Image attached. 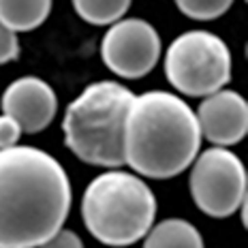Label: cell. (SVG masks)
Masks as SVG:
<instances>
[{"label": "cell", "instance_id": "obj_1", "mask_svg": "<svg viewBox=\"0 0 248 248\" xmlns=\"http://www.w3.org/2000/svg\"><path fill=\"white\" fill-rule=\"evenodd\" d=\"M71 210V182L51 154L32 146L0 150V248H39Z\"/></svg>", "mask_w": 248, "mask_h": 248}, {"label": "cell", "instance_id": "obj_2", "mask_svg": "<svg viewBox=\"0 0 248 248\" xmlns=\"http://www.w3.org/2000/svg\"><path fill=\"white\" fill-rule=\"evenodd\" d=\"M201 146L195 111L173 92L133 96L124 118L122 156L137 175L169 180L193 165Z\"/></svg>", "mask_w": 248, "mask_h": 248}, {"label": "cell", "instance_id": "obj_3", "mask_svg": "<svg viewBox=\"0 0 248 248\" xmlns=\"http://www.w3.org/2000/svg\"><path fill=\"white\" fill-rule=\"evenodd\" d=\"M156 197L139 175L107 169L86 186L81 218L94 240L124 248L141 240L154 225Z\"/></svg>", "mask_w": 248, "mask_h": 248}, {"label": "cell", "instance_id": "obj_4", "mask_svg": "<svg viewBox=\"0 0 248 248\" xmlns=\"http://www.w3.org/2000/svg\"><path fill=\"white\" fill-rule=\"evenodd\" d=\"M133 92L118 81H94L69 103L62 120L64 143L86 165L116 169L124 165L122 131Z\"/></svg>", "mask_w": 248, "mask_h": 248}, {"label": "cell", "instance_id": "obj_5", "mask_svg": "<svg viewBox=\"0 0 248 248\" xmlns=\"http://www.w3.org/2000/svg\"><path fill=\"white\" fill-rule=\"evenodd\" d=\"M165 75L186 96H208L231 81V51L218 34L188 30L165 54Z\"/></svg>", "mask_w": 248, "mask_h": 248}, {"label": "cell", "instance_id": "obj_6", "mask_svg": "<svg viewBox=\"0 0 248 248\" xmlns=\"http://www.w3.org/2000/svg\"><path fill=\"white\" fill-rule=\"evenodd\" d=\"M246 169L240 156L216 146L195 156L188 188L195 205L203 214L227 218L246 199Z\"/></svg>", "mask_w": 248, "mask_h": 248}, {"label": "cell", "instance_id": "obj_7", "mask_svg": "<svg viewBox=\"0 0 248 248\" xmlns=\"http://www.w3.org/2000/svg\"><path fill=\"white\" fill-rule=\"evenodd\" d=\"M103 64L124 79L146 77L161 58V37L150 22L139 17L118 19L101 41Z\"/></svg>", "mask_w": 248, "mask_h": 248}, {"label": "cell", "instance_id": "obj_8", "mask_svg": "<svg viewBox=\"0 0 248 248\" xmlns=\"http://www.w3.org/2000/svg\"><path fill=\"white\" fill-rule=\"evenodd\" d=\"M2 113L19 124L22 133L34 135L54 122L58 111V96L47 81L39 77H19L7 86L2 99Z\"/></svg>", "mask_w": 248, "mask_h": 248}, {"label": "cell", "instance_id": "obj_9", "mask_svg": "<svg viewBox=\"0 0 248 248\" xmlns=\"http://www.w3.org/2000/svg\"><path fill=\"white\" fill-rule=\"evenodd\" d=\"M201 137L218 148L240 143L248 133V103L235 90H218L208 94L197 109Z\"/></svg>", "mask_w": 248, "mask_h": 248}, {"label": "cell", "instance_id": "obj_10", "mask_svg": "<svg viewBox=\"0 0 248 248\" xmlns=\"http://www.w3.org/2000/svg\"><path fill=\"white\" fill-rule=\"evenodd\" d=\"M143 237V248H203L197 227L184 218H165L150 227Z\"/></svg>", "mask_w": 248, "mask_h": 248}, {"label": "cell", "instance_id": "obj_11", "mask_svg": "<svg viewBox=\"0 0 248 248\" xmlns=\"http://www.w3.org/2000/svg\"><path fill=\"white\" fill-rule=\"evenodd\" d=\"M51 0H0V24L13 32H30L47 19Z\"/></svg>", "mask_w": 248, "mask_h": 248}, {"label": "cell", "instance_id": "obj_12", "mask_svg": "<svg viewBox=\"0 0 248 248\" xmlns=\"http://www.w3.org/2000/svg\"><path fill=\"white\" fill-rule=\"evenodd\" d=\"M77 15L92 26H111L124 17L131 0H73Z\"/></svg>", "mask_w": 248, "mask_h": 248}, {"label": "cell", "instance_id": "obj_13", "mask_svg": "<svg viewBox=\"0 0 248 248\" xmlns=\"http://www.w3.org/2000/svg\"><path fill=\"white\" fill-rule=\"evenodd\" d=\"M175 4L186 17L210 22L229 11L233 0H175Z\"/></svg>", "mask_w": 248, "mask_h": 248}, {"label": "cell", "instance_id": "obj_14", "mask_svg": "<svg viewBox=\"0 0 248 248\" xmlns=\"http://www.w3.org/2000/svg\"><path fill=\"white\" fill-rule=\"evenodd\" d=\"M19 56V39L17 32L9 30L7 26L0 24V64L17 60Z\"/></svg>", "mask_w": 248, "mask_h": 248}, {"label": "cell", "instance_id": "obj_15", "mask_svg": "<svg viewBox=\"0 0 248 248\" xmlns=\"http://www.w3.org/2000/svg\"><path fill=\"white\" fill-rule=\"evenodd\" d=\"M19 137H22V128H19V124L15 122L11 116L2 113V116H0V150L17 146Z\"/></svg>", "mask_w": 248, "mask_h": 248}, {"label": "cell", "instance_id": "obj_16", "mask_svg": "<svg viewBox=\"0 0 248 248\" xmlns=\"http://www.w3.org/2000/svg\"><path fill=\"white\" fill-rule=\"evenodd\" d=\"M39 248H84L81 237L71 229H60L58 233H54L45 244H41Z\"/></svg>", "mask_w": 248, "mask_h": 248}]
</instances>
